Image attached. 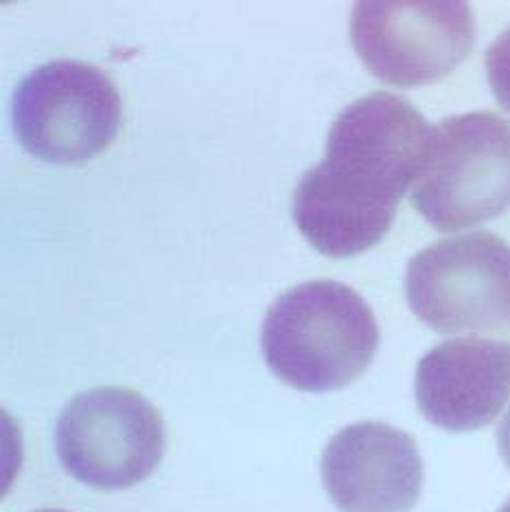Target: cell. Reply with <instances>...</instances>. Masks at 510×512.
I'll use <instances>...</instances> for the list:
<instances>
[{"label":"cell","mask_w":510,"mask_h":512,"mask_svg":"<svg viewBox=\"0 0 510 512\" xmlns=\"http://www.w3.org/2000/svg\"><path fill=\"white\" fill-rule=\"evenodd\" d=\"M36 512H66V510H57V508H49V510H36Z\"/></svg>","instance_id":"obj_13"},{"label":"cell","mask_w":510,"mask_h":512,"mask_svg":"<svg viewBox=\"0 0 510 512\" xmlns=\"http://www.w3.org/2000/svg\"><path fill=\"white\" fill-rule=\"evenodd\" d=\"M497 512H510V499H508V502H506L500 510H497Z\"/></svg>","instance_id":"obj_12"},{"label":"cell","mask_w":510,"mask_h":512,"mask_svg":"<svg viewBox=\"0 0 510 512\" xmlns=\"http://www.w3.org/2000/svg\"><path fill=\"white\" fill-rule=\"evenodd\" d=\"M414 397L447 432L491 425L510 399V342L458 337L434 346L416 366Z\"/></svg>","instance_id":"obj_9"},{"label":"cell","mask_w":510,"mask_h":512,"mask_svg":"<svg viewBox=\"0 0 510 512\" xmlns=\"http://www.w3.org/2000/svg\"><path fill=\"white\" fill-rule=\"evenodd\" d=\"M55 447L66 473L99 491L145 482L167 449L165 421L130 388H92L64 407Z\"/></svg>","instance_id":"obj_6"},{"label":"cell","mask_w":510,"mask_h":512,"mask_svg":"<svg viewBox=\"0 0 510 512\" xmlns=\"http://www.w3.org/2000/svg\"><path fill=\"white\" fill-rule=\"evenodd\" d=\"M484 68L497 103L510 112V29L486 49Z\"/></svg>","instance_id":"obj_10"},{"label":"cell","mask_w":510,"mask_h":512,"mask_svg":"<svg viewBox=\"0 0 510 512\" xmlns=\"http://www.w3.org/2000/svg\"><path fill=\"white\" fill-rule=\"evenodd\" d=\"M432 127L408 99L370 92L333 121L320 165L300 178L292 215L311 246L349 259L388 235Z\"/></svg>","instance_id":"obj_1"},{"label":"cell","mask_w":510,"mask_h":512,"mask_svg":"<svg viewBox=\"0 0 510 512\" xmlns=\"http://www.w3.org/2000/svg\"><path fill=\"white\" fill-rule=\"evenodd\" d=\"M11 123L29 154L51 165H84L114 143L123 101L101 68L75 60L49 62L18 84Z\"/></svg>","instance_id":"obj_5"},{"label":"cell","mask_w":510,"mask_h":512,"mask_svg":"<svg viewBox=\"0 0 510 512\" xmlns=\"http://www.w3.org/2000/svg\"><path fill=\"white\" fill-rule=\"evenodd\" d=\"M405 300L436 333H510V246L484 230L432 243L408 263Z\"/></svg>","instance_id":"obj_4"},{"label":"cell","mask_w":510,"mask_h":512,"mask_svg":"<svg viewBox=\"0 0 510 512\" xmlns=\"http://www.w3.org/2000/svg\"><path fill=\"white\" fill-rule=\"evenodd\" d=\"M261 348L274 375L300 392H335L364 375L379 348L373 309L349 285L318 278L276 298Z\"/></svg>","instance_id":"obj_2"},{"label":"cell","mask_w":510,"mask_h":512,"mask_svg":"<svg viewBox=\"0 0 510 512\" xmlns=\"http://www.w3.org/2000/svg\"><path fill=\"white\" fill-rule=\"evenodd\" d=\"M412 206L438 232L475 228L508 211L510 121L471 112L434 125L412 184Z\"/></svg>","instance_id":"obj_3"},{"label":"cell","mask_w":510,"mask_h":512,"mask_svg":"<svg viewBox=\"0 0 510 512\" xmlns=\"http://www.w3.org/2000/svg\"><path fill=\"white\" fill-rule=\"evenodd\" d=\"M497 449H500V456L506 467L510 469V407L504 414L502 423L497 425Z\"/></svg>","instance_id":"obj_11"},{"label":"cell","mask_w":510,"mask_h":512,"mask_svg":"<svg viewBox=\"0 0 510 512\" xmlns=\"http://www.w3.org/2000/svg\"><path fill=\"white\" fill-rule=\"evenodd\" d=\"M467 3H357L351 44L379 81L397 88L436 84L467 60L475 44Z\"/></svg>","instance_id":"obj_7"},{"label":"cell","mask_w":510,"mask_h":512,"mask_svg":"<svg viewBox=\"0 0 510 512\" xmlns=\"http://www.w3.org/2000/svg\"><path fill=\"white\" fill-rule=\"evenodd\" d=\"M423 480L416 440L386 423L344 427L322 451V482L342 512H410Z\"/></svg>","instance_id":"obj_8"}]
</instances>
